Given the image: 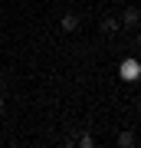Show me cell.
Returning <instances> with one entry per match:
<instances>
[{
  "label": "cell",
  "mask_w": 141,
  "mask_h": 148,
  "mask_svg": "<svg viewBox=\"0 0 141 148\" xmlns=\"http://www.w3.org/2000/svg\"><path fill=\"white\" fill-rule=\"evenodd\" d=\"M118 76H121L125 82H138V76H141V59H138V56L121 59V63H118Z\"/></svg>",
  "instance_id": "6da1fadb"
},
{
  "label": "cell",
  "mask_w": 141,
  "mask_h": 148,
  "mask_svg": "<svg viewBox=\"0 0 141 148\" xmlns=\"http://www.w3.org/2000/svg\"><path fill=\"white\" fill-rule=\"evenodd\" d=\"M121 23L135 30V27H138V7H125V13H121Z\"/></svg>",
  "instance_id": "7a4b0ae2"
},
{
  "label": "cell",
  "mask_w": 141,
  "mask_h": 148,
  "mask_svg": "<svg viewBox=\"0 0 141 148\" xmlns=\"http://www.w3.org/2000/svg\"><path fill=\"white\" fill-rule=\"evenodd\" d=\"M118 27H121L118 16H102V33H108V36H112V33H118Z\"/></svg>",
  "instance_id": "3957f363"
},
{
  "label": "cell",
  "mask_w": 141,
  "mask_h": 148,
  "mask_svg": "<svg viewBox=\"0 0 141 148\" xmlns=\"http://www.w3.org/2000/svg\"><path fill=\"white\" fill-rule=\"evenodd\" d=\"M59 27H63L66 33H76V30H79V16H76V13H66L63 20H59Z\"/></svg>",
  "instance_id": "277c9868"
},
{
  "label": "cell",
  "mask_w": 141,
  "mask_h": 148,
  "mask_svg": "<svg viewBox=\"0 0 141 148\" xmlns=\"http://www.w3.org/2000/svg\"><path fill=\"white\" fill-rule=\"evenodd\" d=\"M118 145H121V148H135V145H138L135 132H121V135H118Z\"/></svg>",
  "instance_id": "5b68a950"
},
{
  "label": "cell",
  "mask_w": 141,
  "mask_h": 148,
  "mask_svg": "<svg viewBox=\"0 0 141 148\" xmlns=\"http://www.w3.org/2000/svg\"><path fill=\"white\" fill-rule=\"evenodd\" d=\"M76 145H79V148H92V145H95V138H92V135H79V138H76Z\"/></svg>",
  "instance_id": "8992f818"
},
{
  "label": "cell",
  "mask_w": 141,
  "mask_h": 148,
  "mask_svg": "<svg viewBox=\"0 0 141 148\" xmlns=\"http://www.w3.org/2000/svg\"><path fill=\"white\" fill-rule=\"evenodd\" d=\"M0 109H3V99H0Z\"/></svg>",
  "instance_id": "52a82bcc"
}]
</instances>
